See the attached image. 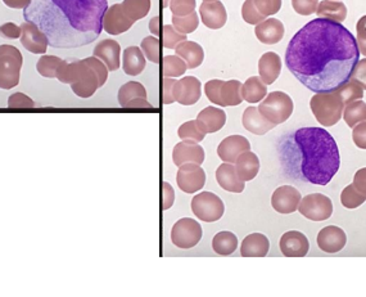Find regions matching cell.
<instances>
[{
  "instance_id": "obj_1",
  "label": "cell",
  "mask_w": 366,
  "mask_h": 297,
  "mask_svg": "<svg viewBox=\"0 0 366 297\" xmlns=\"http://www.w3.org/2000/svg\"><path fill=\"white\" fill-rule=\"evenodd\" d=\"M360 61L356 37L341 22L317 17L289 42L285 64L314 93L338 91L350 81Z\"/></svg>"
},
{
  "instance_id": "obj_2",
  "label": "cell",
  "mask_w": 366,
  "mask_h": 297,
  "mask_svg": "<svg viewBox=\"0 0 366 297\" xmlns=\"http://www.w3.org/2000/svg\"><path fill=\"white\" fill-rule=\"evenodd\" d=\"M107 9L108 0H31L23 18L48 36L52 48L73 50L98 39Z\"/></svg>"
},
{
  "instance_id": "obj_3",
  "label": "cell",
  "mask_w": 366,
  "mask_h": 297,
  "mask_svg": "<svg viewBox=\"0 0 366 297\" xmlns=\"http://www.w3.org/2000/svg\"><path fill=\"white\" fill-rule=\"evenodd\" d=\"M283 170L296 180L328 185L341 166L337 141L323 127H301L278 144Z\"/></svg>"
},
{
  "instance_id": "obj_4",
  "label": "cell",
  "mask_w": 366,
  "mask_h": 297,
  "mask_svg": "<svg viewBox=\"0 0 366 297\" xmlns=\"http://www.w3.org/2000/svg\"><path fill=\"white\" fill-rule=\"evenodd\" d=\"M345 102L337 91L331 93H317L310 100L311 111L323 127L338 124L343 116Z\"/></svg>"
},
{
  "instance_id": "obj_5",
  "label": "cell",
  "mask_w": 366,
  "mask_h": 297,
  "mask_svg": "<svg viewBox=\"0 0 366 297\" xmlns=\"http://www.w3.org/2000/svg\"><path fill=\"white\" fill-rule=\"evenodd\" d=\"M23 57L13 45H0V89L11 91L20 84Z\"/></svg>"
},
{
  "instance_id": "obj_6",
  "label": "cell",
  "mask_w": 366,
  "mask_h": 297,
  "mask_svg": "<svg viewBox=\"0 0 366 297\" xmlns=\"http://www.w3.org/2000/svg\"><path fill=\"white\" fill-rule=\"evenodd\" d=\"M257 108L265 119L279 125L292 116L295 105L287 93L273 92L268 93Z\"/></svg>"
},
{
  "instance_id": "obj_7",
  "label": "cell",
  "mask_w": 366,
  "mask_h": 297,
  "mask_svg": "<svg viewBox=\"0 0 366 297\" xmlns=\"http://www.w3.org/2000/svg\"><path fill=\"white\" fill-rule=\"evenodd\" d=\"M191 211L198 219L206 223H213L224 216L225 205L215 193L202 192L191 199Z\"/></svg>"
},
{
  "instance_id": "obj_8",
  "label": "cell",
  "mask_w": 366,
  "mask_h": 297,
  "mask_svg": "<svg viewBox=\"0 0 366 297\" xmlns=\"http://www.w3.org/2000/svg\"><path fill=\"white\" fill-rule=\"evenodd\" d=\"M202 226L194 219L184 218L177 220L171 229V240L179 248L189 250L197 246L202 240Z\"/></svg>"
},
{
  "instance_id": "obj_9",
  "label": "cell",
  "mask_w": 366,
  "mask_h": 297,
  "mask_svg": "<svg viewBox=\"0 0 366 297\" xmlns=\"http://www.w3.org/2000/svg\"><path fill=\"white\" fill-rule=\"evenodd\" d=\"M298 211L306 219L312 221H324L333 215V202L331 198L321 193L307 194L301 199Z\"/></svg>"
},
{
  "instance_id": "obj_10",
  "label": "cell",
  "mask_w": 366,
  "mask_h": 297,
  "mask_svg": "<svg viewBox=\"0 0 366 297\" xmlns=\"http://www.w3.org/2000/svg\"><path fill=\"white\" fill-rule=\"evenodd\" d=\"M177 183L182 191L193 194L203 188L206 183V173L201 168V165L184 163L179 166Z\"/></svg>"
},
{
  "instance_id": "obj_11",
  "label": "cell",
  "mask_w": 366,
  "mask_h": 297,
  "mask_svg": "<svg viewBox=\"0 0 366 297\" xmlns=\"http://www.w3.org/2000/svg\"><path fill=\"white\" fill-rule=\"evenodd\" d=\"M21 44L25 50L34 54H45L49 40L40 28L33 22L25 21L21 23Z\"/></svg>"
},
{
  "instance_id": "obj_12",
  "label": "cell",
  "mask_w": 366,
  "mask_h": 297,
  "mask_svg": "<svg viewBox=\"0 0 366 297\" xmlns=\"http://www.w3.org/2000/svg\"><path fill=\"white\" fill-rule=\"evenodd\" d=\"M301 193L292 185H282L275 190L271 196V206L279 214H293L298 210L301 202Z\"/></svg>"
},
{
  "instance_id": "obj_13",
  "label": "cell",
  "mask_w": 366,
  "mask_h": 297,
  "mask_svg": "<svg viewBox=\"0 0 366 297\" xmlns=\"http://www.w3.org/2000/svg\"><path fill=\"white\" fill-rule=\"evenodd\" d=\"M202 95V84L194 76H185L174 86L175 102L183 106L196 105Z\"/></svg>"
},
{
  "instance_id": "obj_14",
  "label": "cell",
  "mask_w": 366,
  "mask_h": 297,
  "mask_svg": "<svg viewBox=\"0 0 366 297\" xmlns=\"http://www.w3.org/2000/svg\"><path fill=\"white\" fill-rule=\"evenodd\" d=\"M135 21L127 17L121 4L108 7L103 16V30L110 35H121L129 31Z\"/></svg>"
},
{
  "instance_id": "obj_15",
  "label": "cell",
  "mask_w": 366,
  "mask_h": 297,
  "mask_svg": "<svg viewBox=\"0 0 366 297\" xmlns=\"http://www.w3.org/2000/svg\"><path fill=\"white\" fill-rule=\"evenodd\" d=\"M199 14L206 28L218 30L228 21L225 6L220 0H203L199 7Z\"/></svg>"
},
{
  "instance_id": "obj_16",
  "label": "cell",
  "mask_w": 366,
  "mask_h": 297,
  "mask_svg": "<svg viewBox=\"0 0 366 297\" xmlns=\"http://www.w3.org/2000/svg\"><path fill=\"white\" fill-rule=\"evenodd\" d=\"M347 243V235L342 228L336 226H328L323 228L317 234V246L328 254H336Z\"/></svg>"
},
{
  "instance_id": "obj_17",
  "label": "cell",
  "mask_w": 366,
  "mask_h": 297,
  "mask_svg": "<svg viewBox=\"0 0 366 297\" xmlns=\"http://www.w3.org/2000/svg\"><path fill=\"white\" fill-rule=\"evenodd\" d=\"M279 248L282 254L287 257H303L310 250V242L301 232L289 231L283 234Z\"/></svg>"
},
{
  "instance_id": "obj_18",
  "label": "cell",
  "mask_w": 366,
  "mask_h": 297,
  "mask_svg": "<svg viewBox=\"0 0 366 297\" xmlns=\"http://www.w3.org/2000/svg\"><path fill=\"white\" fill-rule=\"evenodd\" d=\"M99 88L100 86H99L98 75L89 64L85 62V59H83V67L78 74V78L73 84H71L72 92L80 98H90Z\"/></svg>"
},
{
  "instance_id": "obj_19",
  "label": "cell",
  "mask_w": 366,
  "mask_h": 297,
  "mask_svg": "<svg viewBox=\"0 0 366 297\" xmlns=\"http://www.w3.org/2000/svg\"><path fill=\"white\" fill-rule=\"evenodd\" d=\"M204 149L193 141H183L177 143L172 151V160L177 168L184 163L202 165L204 161Z\"/></svg>"
},
{
  "instance_id": "obj_20",
  "label": "cell",
  "mask_w": 366,
  "mask_h": 297,
  "mask_svg": "<svg viewBox=\"0 0 366 297\" xmlns=\"http://www.w3.org/2000/svg\"><path fill=\"white\" fill-rule=\"evenodd\" d=\"M251 151L249 141L242 135H230L218 144V155L224 163H235L243 152Z\"/></svg>"
},
{
  "instance_id": "obj_21",
  "label": "cell",
  "mask_w": 366,
  "mask_h": 297,
  "mask_svg": "<svg viewBox=\"0 0 366 297\" xmlns=\"http://www.w3.org/2000/svg\"><path fill=\"white\" fill-rule=\"evenodd\" d=\"M93 54L106 64L108 70L117 71L120 69L121 47L116 40L106 39L99 42L95 45Z\"/></svg>"
},
{
  "instance_id": "obj_22",
  "label": "cell",
  "mask_w": 366,
  "mask_h": 297,
  "mask_svg": "<svg viewBox=\"0 0 366 297\" xmlns=\"http://www.w3.org/2000/svg\"><path fill=\"white\" fill-rule=\"evenodd\" d=\"M284 33H285V28L283 22L276 18H268L256 25L254 28V34L257 36V39L268 45H274L282 42Z\"/></svg>"
},
{
  "instance_id": "obj_23",
  "label": "cell",
  "mask_w": 366,
  "mask_h": 297,
  "mask_svg": "<svg viewBox=\"0 0 366 297\" xmlns=\"http://www.w3.org/2000/svg\"><path fill=\"white\" fill-rule=\"evenodd\" d=\"M216 180L223 190L232 193H242L246 187V182L238 177V173L232 163H224L218 166Z\"/></svg>"
},
{
  "instance_id": "obj_24",
  "label": "cell",
  "mask_w": 366,
  "mask_h": 297,
  "mask_svg": "<svg viewBox=\"0 0 366 297\" xmlns=\"http://www.w3.org/2000/svg\"><path fill=\"white\" fill-rule=\"evenodd\" d=\"M196 120H197L198 127H201L206 134L216 133L225 125L226 113L216 107H206L198 113Z\"/></svg>"
},
{
  "instance_id": "obj_25",
  "label": "cell",
  "mask_w": 366,
  "mask_h": 297,
  "mask_svg": "<svg viewBox=\"0 0 366 297\" xmlns=\"http://www.w3.org/2000/svg\"><path fill=\"white\" fill-rule=\"evenodd\" d=\"M242 124L246 130L249 133L256 135L266 134L271 129H274L276 125L270 122L268 119H265L257 107H248L243 112Z\"/></svg>"
},
{
  "instance_id": "obj_26",
  "label": "cell",
  "mask_w": 366,
  "mask_h": 297,
  "mask_svg": "<svg viewBox=\"0 0 366 297\" xmlns=\"http://www.w3.org/2000/svg\"><path fill=\"white\" fill-rule=\"evenodd\" d=\"M260 78L266 85L274 84L282 72V59L274 52H268L259 61Z\"/></svg>"
},
{
  "instance_id": "obj_27",
  "label": "cell",
  "mask_w": 366,
  "mask_h": 297,
  "mask_svg": "<svg viewBox=\"0 0 366 297\" xmlns=\"http://www.w3.org/2000/svg\"><path fill=\"white\" fill-rule=\"evenodd\" d=\"M270 250V240L266 235L252 233L247 235L240 246L243 257H265Z\"/></svg>"
},
{
  "instance_id": "obj_28",
  "label": "cell",
  "mask_w": 366,
  "mask_h": 297,
  "mask_svg": "<svg viewBox=\"0 0 366 297\" xmlns=\"http://www.w3.org/2000/svg\"><path fill=\"white\" fill-rule=\"evenodd\" d=\"M146 56L138 47H129L124 50L122 67L124 72L129 76H138L146 69Z\"/></svg>"
},
{
  "instance_id": "obj_29",
  "label": "cell",
  "mask_w": 366,
  "mask_h": 297,
  "mask_svg": "<svg viewBox=\"0 0 366 297\" xmlns=\"http://www.w3.org/2000/svg\"><path fill=\"white\" fill-rule=\"evenodd\" d=\"M175 52H177V56L183 58L187 62V66L190 70L197 69L204 61L203 48L196 42H189V40L182 42L175 48Z\"/></svg>"
},
{
  "instance_id": "obj_30",
  "label": "cell",
  "mask_w": 366,
  "mask_h": 297,
  "mask_svg": "<svg viewBox=\"0 0 366 297\" xmlns=\"http://www.w3.org/2000/svg\"><path fill=\"white\" fill-rule=\"evenodd\" d=\"M235 170L238 173V177L243 182H249L254 179L260 171V160L254 152L246 151L237 158Z\"/></svg>"
},
{
  "instance_id": "obj_31",
  "label": "cell",
  "mask_w": 366,
  "mask_h": 297,
  "mask_svg": "<svg viewBox=\"0 0 366 297\" xmlns=\"http://www.w3.org/2000/svg\"><path fill=\"white\" fill-rule=\"evenodd\" d=\"M317 17L328 18L331 21L343 22L347 17V7L343 1L338 0H323L319 3L317 9Z\"/></svg>"
},
{
  "instance_id": "obj_32",
  "label": "cell",
  "mask_w": 366,
  "mask_h": 297,
  "mask_svg": "<svg viewBox=\"0 0 366 297\" xmlns=\"http://www.w3.org/2000/svg\"><path fill=\"white\" fill-rule=\"evenodd\" d=\"M268 88L260 76H251L242 85V97L248 103H259L266 97Z\"/></svg>"
},
{
  "instance_id": "obj_33",
  "label": "cell",
  "mask_w": 366,
  "mask_h": 297,
  "mask_svg": "<svg viewBox=\"0 0 366 297\" xmlns=\"http://www.w3.org/2000/svg\"><path fill=\"white\" fill-rule=\"evenodd\" d=\"M242 83L238 80L223 81L220 88V100L221 107L240 106L243 102L242 97Z\"/></svg>"
},
{
  "instance_id": "obj_34",
  "label": "cell",
  "mask_w": 366,
  "mask_h": 297,
  "mask_svg": "<svg viewBox=\"0 0 366 297\" xmlns=\"http://www.w3.org/2000/svg\"><path fill=\"white\" fill-rule=\"evenodd\" d=\"M213 251L221 256H229L238 248V238L232 232H220L212 240Z\"/></svg>"
},
{
  "instance_id": "obj_35",
  "label": "cell",
  "mask_w": 366,
  "mask_h": 297,
  "mask_svg": "<svg viewBox=\"0 0 366 297\" xmlns=\"http://www.w3.org/2000/svg\"><path fill=\"white\" fill-rule=\"evenodd\" d=\"M343 119L350 127H355L359 122L366 121V103L364 100H355L346 105L343 110Z\"/></svg>"
},
{
  "instance_id": "obj_36",
  "label": "cell",
  "mask_w": 366,
  "mask_h": 297,
  "mask_svg": "<svg viewBox=\"0 0 366 297\" xmlns=\"http://www.w3.org/2000/svg\"><path fill=\"white\" fill-rule=\"evenodd\" d=\"M135 98H147V91L143 84L138 81H129L121 86L117 95L121 107L126 106V103Z\"/></svg>"
},
{
  "instance_id": "obj_37",
  "label": "cell",
  "mask_w": 366,
  "mask_h": 297,
  "mask_svg": "<svg viewBox=\"0 0 366 297\" xmlns=\"http://www.w3.org/2000/svg\"><path fill=\"white\" fill-rule=\"evenodd\" d=\"M121 6L130 20L138 21L149 13L150 0H124Z\"/></svg>"
},
{
  "instance_id": "obj_38",
  "label": "cell",
  "mask_w": 366,
  "mask_h": 297,
  "mask_svg": "<svg viewBox=\"0 0 366 297\" xmlns=\"http://www.w3.org/2000/svg\"><path fill=\"white\" fill-rule=\"evenodd\" d=\"M163 78H179L183 76L185 71L188 70L187 62L179 56L163 57Z\"/></svg>"
},
{
  "instance_id": "obj_39",
  "label": "cell",
  "mask_w": 366,
  "mask_h": 297,
  "mask_svg": "<svg viewBox=\"0 0 366 297\" xmlns=\"http://www.w3.org/2000/svg\"><path fill=\"white\" fill-rule=\"evenodd\" d=\"M64 59L56 56H42L37 64L36 70L42 75V78H57V71L59 64H62Z\"/></svg>"
},
{
  "instance_id": "obj_40",
  "label": "cell",
  "mask_w": 366,
  "mask_h": 297,
  "mask_svg": "<svg viewBox=\"0 0 366 297\" xmlns=\"http://www.w3.org/2000/svg\"><path fill=\"white\" fill-rule=\"evenodd\" d=\"M366 201V194L361 193L353 184L347 185L343 192L341 193V202L346 209H358Z\"/></svg>"
},
{
  "instance_id": "obj_41",
  "label": "cell",
  "mask_w": 366,
  "mask_h": 297,
  "mask_svg": "<svg viewBox=\"0 0 366 297\" xmlns=\"http://www.w3.org/2000/svg\"><path fill=\"white\" fill-rule=\"evenodd\" d=\"M198 25H199V18H198L197 12H193L189 16H184V17L172 16V26L184 35L194 33L198 28Z\"/></svg>"
},
{
  "instance_id": "obj_42",
  "label": "cell",
  "mask_w": 366,
  "mask_h": 297,
  "mask_svg": "<svg viewBox=\"0 0 366 297\" xmlns=\"http://www.w3.org/2000/svg\"><path fill=\"white\" fill-rule=\"evenodd\" d=\"M177 135L182 141H193L199 143L203 141L206 133L198 127L197 120H191L179 127Z\"/></svg>"
},
{
  "instance_id": "obj_43",
  "label": "cell",
  "mask_w": 366,
  "mask_h": 297,
  "mask_svg": "<svg viewBox=\"0 0 366 297\" xmlns=\"http://www.w3.org/2000/svg\"><path fill=\"white\" fill-rule=\"evenodd\" d=\"M160 47L161 42L157 36H147L141 40V50H143L144 56L153 64H160Z\"/></svg>"
},
{
  "instance_id": "obj_44",
  "label": "cell",
  "mask_w": 366,
  "mask_h": 297,
  "mask_svg": "<svg viewBox=\"0 0 366 297\" xmlns=\"http://www.w3.org/2000/svg\"><path fill=\"white\" fill-rule=\"evenodd\" d=\"M163 31V42H161L163 44V48L175 50L180 42L187 40V35L180 34L172 25H165Z\"/></svg>"
},
{
  "instance_id": "obj_45",
  "label": "cell",
  "mask_w": 366,
  "mask_h": 297,
  "mask_svg": "<svg viewBox=\"0 0 366 297\" xmlns=\"http://www.w3.org/2000/svg\"><path fill=\"white\" fill-rule=\"evenodd\" d=\"M337 92L341 94V97L343 99L345 105H348V103H351V102L362 99V97H364V89H362L358 83H355L353 80H351V78H350V81L346 83L342 88H339Z\"/></svg>"
},
{
  "instance_id": "obj_46",
  "label": "cell",
  "mask_w": 366,
  "mask_h": 297,
  "mask_svg": "<svg viewBox=\"0 0 366 297\" xmlns=\"http://www.w3.org/2000/svg\"><path fill=\"white\" fill-rule=\"evenodd\" d=\"M242 17L249 25H259L260 22L265 21L266 17L259 12V9L254 6V0H246L242 7Z\"/></svg>"
},
{
  "instance_id": "obj_47",
  "label": "cell",
  "mask_w": 366,
  "mask_h": 297,
  "mask_svg": "<svg viewBox=\"0 0 366 297\" xmlns=\"http://www.w3.org/2000/svg\"><path fill=\"white\" fill-rule=\"evenodd\" d=\"M196 0H170L169 7L172 16L184 17L196 12Z\"/></svg>"
},
{
  "instance_id": "obj_48",
  "label": "cell",
  "mask_w": 366,
  "mask_h": 297,
  "mask_svg": "<svg viewBox=\"0 0 366 297\" xmlns=\"http://www.w3.org/2000/svg\"><path fill=\"white\" fill-rule=\"evenodd\" d=\"M254 6L262 16L276 14L282 8V0H254Z\"/></svg>"
},
{
  "instance_id": "obj_49",
  "label": "cell",
  "mask_w": 366,
  "mask_h": 297,
  "mask_svg": "<svg viewBox=\"0 0 366 297\" xmlns=\"http://www.w3.org/2000/svg\"><path fill=\"white\" fill-rule=\"evenodd\" d=\"M85 62L92 67L93 70L95 71V74L98 75L99 86L102 88L103 85L106 84L107 78H108V69L106 64H103L97 57H88L85 58Z\"/></svg>"
},
{
  "instance_id": "obj_50",
  "label": "cell",
  "mask_w": 366,
  "mask_h": 297,
  "mask_svg": "<svg viewBox=\"0 0 366 297\" xmlns=\"http://www.w3.org/2000/svg\"><path fill=\"white\" fill-rule=\"evenodd\" d=\"M221 85H223V80H218V78L210 80L208 83H206V85H204L206 97L208 98L211 103H215V105H218V106H221V100H220V88H221Z\"/></svg>"
},
{
  "instance_id": "obj_51",
  "label": "cell",
  "mask_w": 366,
  "mask_h": 297,
  "mask_svg": "<svg viewBox=\"0 0 366 297\" xmlns=\"http://www.w3.org/2000/svg\"><path fill=\"white\" fill-rule=\"evenodd\" d=\"M8 107L9 108H34L35 102L28 95H25L23 93H14L8 98Z\"/></svg>"
},
{
  "instance_id": "obj_52",
  "label": "cell",
  "mask_w": 366,
  "mask_h": 297,
  "mask_svg": "<svg viewBox=\"0 0 366 297\" xmlns=\"http://www.w3.org/2000/svg\"><path fill=\"white\" fill-rule=\"evenodd\" d=\"M317 0H292V7L301 16L317 13Z\"/></svg>"
},
{
  "instance_id": "obj_53",
  "label": "cell",
  "mask_w": 366,
  "mask_h": 297,
  "mask_svg": "<svg viewBox=\"0 0 366 297\" xmlns=\"http://www.w3.org/2000/svg\"><path fill=\"white\" fill-rule=\"evenodd\" d=\"M351 80L358 83L364 91H366V58L360 59L358 62L356 67L353 69Z\"/></svg>"
},
{
  "instance_id": "obj_54",
  "label": "cell",
  "mask_w": 366,
  "mask_h": 297,
  "mask_svg": "<svg viewBox=\"0 0 366 297\" xmlns=\"http://www.w3.org/2000/svg\"><path fill=\"white\" fill-rule=\"evenodd\" d=\"M21 26H17L13 22H7L0 26V36L3 39H18L21 37Z\"/></svg>"
},
{
  "instance_id": "obj_55",
  "label": "cell",
  "mask_w": 366,
  "mask_h": 297,
  "mask_svg": "<svg viewBox=\"0 0 366 297\" xmlns=\"http://www.w3.org/2000/svg\"><path fill=\"white\" fill-rule=\"evenodd\" d=\"M353 139L356 147L366 149V121L359 122L356 127H353Z\"/></svg>"
},
{
  "instance_id": "obj_56",
  "label": "cell",
  "mask_w": 366,
  "mask_h": 297,
  "mask_svg": "<svg viewBox=\"0 0 366 297\" xmlns=\"http://www.w3.org/2000/svg\"><path fill=\"white\" fill-rule=\"evenodd\" d=\"M356 40H358V45H359L360 53H362L366 57V16L361 17L358 25H356Z\"/></svg>"
},
{
  "instance_id": "obj_57",
  "label": "cell",
  "mask_w": 366,
  "mask_h": 297,
  "mask_svg": "<svg viewBox=\"0 0 366 297\" xmlns=\"http://www.w3.org/2000/svg\"><path fill=\"white\" fill-rule=\"evenodd\" d=\"M175 84H177L175 78H163V103L165 105H171V103L175 102V98H174V86H175Z\"/></svg>"
},
{
  "instance_id": "obj_58",
  "label": "cell",
  "mask_w": 366,
  "mask_h": 297,
  "mask_svg": "<svg viewBox=\"0 0 366 297\" xmlns=\"http://www.w3.org/2000/svg\"><path fill=\"white\" fill-rule=\"evenodd\" d=\"M174 201H175V192H174V188H172L167 182H163V205H161V209H163V211L171 209V206L174 205Z\"/></svg>"
},
{
  "instance_id": "obj_59",
  "label": "cell",
  "mask_w": 366,
  "mask_h": 297,
  "mask_svg": "<svg viewBox=\"0 0 366 297\" xmlns=\"http://www.w3.org/2000/svg\"><path fill=\"white\" fill-rule=\"evenodd\" d=\"M353 184L356 187V190H359L361 193L366 194V168L358 170V173L353 177Z\"/></svg>"
},
{
  "instance_id": "obj_60",
  "label": "cell",
  "mask_w": 366,
  "mask_h": 297,
  "mask_svg": "<svg viewBox=\"0 0 366 297\" xmlns=\"http://www.w3.org/2000/svg\"><path fill=\"white\" fill-rule=\"evenodd\" d=\"M126 108H153L147 98H135L126 103Z\"/></svg>"
},
{
  "instance_id": "obj_61",
  "label": "cell",
  "mask_w": 366,
  "mask_h": 297,
  "mask_svg": "<svg viewBox=\"0 0 366 297\" xmlns=\"http://www.w3.org/2000/svg\"><path fill=\"white\" fill-rule=\"evenodd\" d=\"M3 3L12 9H25L30 6L31 0H3Z\"/></svg>"
},
{
  "instance_id": "obj_62",
  "label": "cell",
  "mask_w": 366,
  "mask_h": 297,
  "mask_svg": "<svg viewBox=\"0 0 366 297\" xmlns=\"http://www.w3.org/2000/svg\"><path fill=\"white\" fill-rule=\"evenodd\" d=\"M149 31L152 33V35H161V28H160V17H153L149 21Z\"/></svg>"
},
{
  "instance_id": "obj_63",
  "label": "cell",
  "mask_w": 366,
  "mask_h": 297,
  "mask_svg": "<svg viewBox=\"0 0 366 297\" xmlns=\"http://www.w3.org/2000/svg\"><path fill=\"white\" fill-rule=\"evenodd\" d=\"M170 0H163V7L167 8L169 7Z\"/></svg>"
}]
</instances>
